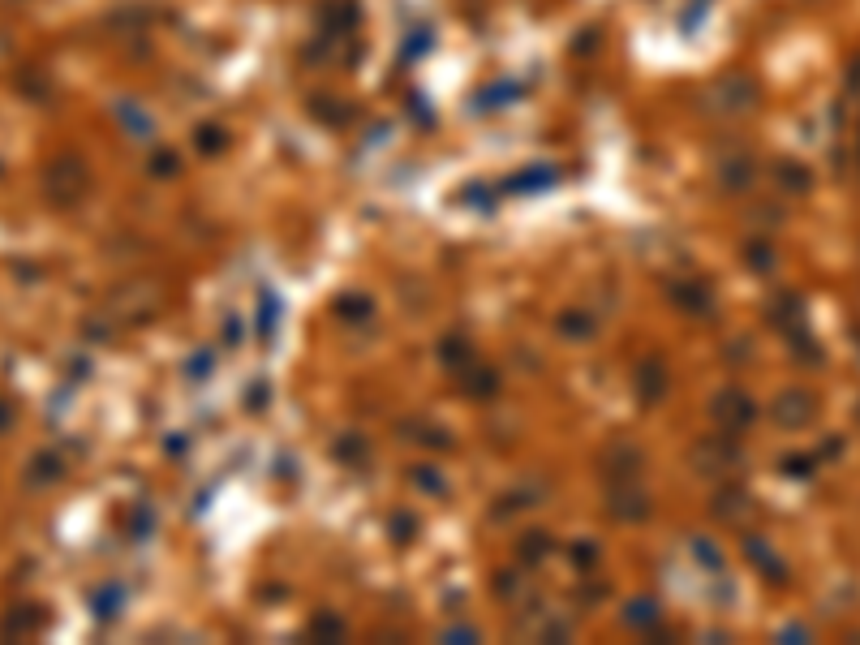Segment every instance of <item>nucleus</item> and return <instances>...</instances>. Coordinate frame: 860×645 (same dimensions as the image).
Here are the masks:
<instances>
[{
    "mask_svg": "<svg viewBox=\"0 0 860 645\" xmlns=\"http://www.w3.org/2000/svg\"><path fill=\"white\" fill-rule=\"evenodd\" d=\"M813 413V405L805 396H787V405H783V422H805Z\"/></svg>",
    "mask_w": 860,
    "mask_h": 645,
    "instance_id": "1",
    "label": "nucleus"
}]
</instances>
